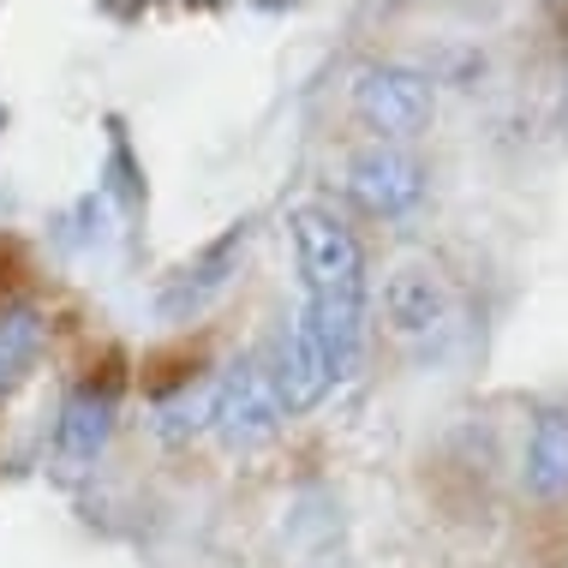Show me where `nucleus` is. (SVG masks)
Returning <instances> with one entry per match:
<instances>
[{"instance_id": "nucleus-1", "label": "nucleus", "mask_w": 568, "mask_h": 568, "mask_svg": "<svg viewBox=\"0 0 568 568\" xmlns=\"http://www.w3.org/2000/svg\"><path fill=\"white\" fill-rule=\"evenodd\" d=\"M287 227H294L300 282H305L300 312L312 317V329L329 342L335 365L347 377V365L359 359V335H365V252L329 204H294Z\"/></svg>"}, {"instance_id": "nucleus-2", "label": "nucleus", "mask_w": 568, "mask_h": 568, "mask_svg": "<svg viewBox=\"0 0 568 568\" xmlns=\"http://www.w3.org/2000/svg\"><path fill=\"white\" fill-rule=\"evenodd\" d=\"M353 114H359L383 144H395V138H419L425 126H432V114H437L432 72L402 67V60L365 67L359 79H353Z\"/></svg>"}, {"instance_id": "nucleus-3", "label": "nucleus", "mask_w": 568, "mask_h": 568, "mask_svg": "<svg viewBox=\"0 0 568 568\" xmlns=\"http://www.w3.org/2000/svg\"><path fill=\"white\" fill-rule=\"evenodd\" d=\"M210 425L222 432L227 449H257L282 425V402H275V377L264 359H240L216 389H210Z\"/></svg>"}, {"instance_id": "nucleus-4", "label": "nucleus", "mask_w": 568, "mask_h": 568, "mask_svg": "<svg viewBox=\"0 0 568 568\" xmlns=\"http://www.w3.org/2000/svg\"><path fill=\"white\" fill-rule=\"evenodd\" d=\"M383 317H389V329L402 342H432V335H443L455 324V294L443 282V270L425 264V257L395 264L389 282H383Z\"/></svg>"}, {"instance_id": "nucleus-5", "label": "nucleus", "mask_w": 568, "mask_h": 568, "mask_svg": "<svg viewBox=\"0 0 568 568\" xmlns=\"http://www.w3.org/2000/svg\"><path fill=\"white\" fill-rule=\"evenodd\" d=\"M347 197L372 216H402L425 197V168L419 156H407L402 144H359L347 156Z\"/></svg>"}, {"instance_id": "nucleus-6", "label": "nucleus", "mask_w": 568, "mask_h": 568, "mask_svg": "<svg viewBox=\"0 0 568 568\" xmlns=\"http://www.w3.org/2000/svg\"><path fill=\"white\" fill-rule=\"evenodd\" d=\"M270 377H275V402H282V413L317 407V402L329 395V383L342 377V365H335L329 342L312 329V317H305V312L287 317V335H282V347H275Z\"/></svg>"}, {"instance_id": "nucleus-7", "label": "nucleus", "mask_w": 568, "mask_h": 568, "mask_svg": "<svg viewBox=\"0 0 568 568\" xmlns=\"http://www.w3.org/2000/svg\"><path fill=\"white\" fill-rule=\"evenodd\" d=\"M520 485L532 503L557 509L568 503V413L562 407H539L527 432V455H520Z\"/></svg>"}, {"instance_id": "nucleus-8", "label": "nucleus", "mask_w": 568, "mask_h": 568, "mask_svg": "<svg viewBox=\"0 0 568 568\" xmlns=\"http://www.w3.org/2000/svg\"><path fill=\"white\" fill-rule=\"evenodd\" d=\"M114 402H120V377H84L79 389L67 395L60 407V425H54V443L67 460H97V449L109 443L114 432Z\"/></svg>"}, {"instance_id": "nucleus-9", "label": "nucleus", "mask_w": 568, "mask_h": 568, "mask_svg": "<svg viewBox=\"0 0 568 568\" xmlns=\"http://www.w3.org/2000/svg\"><path fill=\"white\" fill-rule=\"evenodd\" d=\"M37 353V317L30 312H7L0 317V383H12Z\"/></svg>"}]
</instances>
